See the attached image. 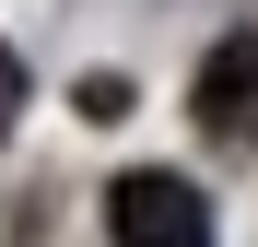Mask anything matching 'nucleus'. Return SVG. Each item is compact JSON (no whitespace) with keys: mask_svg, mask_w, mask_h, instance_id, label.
I'll list each match as a JSON object with an SVG mask.
<instances>
[{"mask_svg":"<svg viewBox=\"0 0 258 247\" xmlns=\"http://www.w3.org/2000/svg\"><path fill=\"white\" fill-rule=\"evenodd\" d=\"M12 118H24V59L0 47V130H12Z\"/></svg>","mask_w":258,"mask_h":247,"instance_id":"obj_3","label":"nucleus"},{"mask_svg":"<svg viewBox=\"0 0 258 247\" xmlns=\"http://www.w3.org/2000/svg\"><path fill=\"white\" fill-rule=\"evenodd\" d=\"M106 235L117 247H200L211 235V200L188 177H117L106 188Z\"/></svg>","mask_w":258,"mask_h":247,"instance_id":"obj_1","label":"nucleus"},{"mask_svg":"<svg viewBox=\"0 0 258 247\" xmlns=\"http://www.w3.org/2000/svg\"><path fill=\"white\" fill-rule=\"evenodd\" d=\"M200 118H211V130H246V118H258V35L211 47V71H200Z\"/></svg>","mask_w":258,"mask_h":247,"instance_id":"obj_2","label":"nucleus"}]
</instances>
